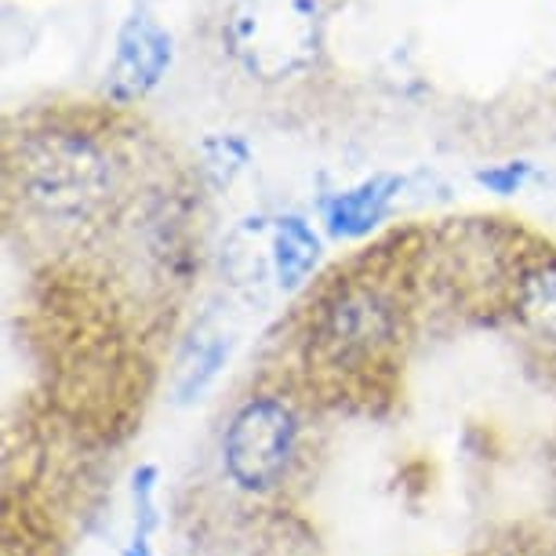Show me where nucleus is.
<instances>
[{
  "label": "nucleus",
  "mask_w": 556,
  "mask_h": 556,
  "mask_svg": "<svg viewBox=\"0 0 556 556\" xmlns=\"http://www.w3.org/2000/svg\"><path fill=\"white\" fill-rule=\"evenodd\" d=\"M317 0H233L226 15V45L258 80H288L320 55Z\"/></svg>",
  "instance_id": "f257e3e1"
},
{
  "label": "nucleus",
  "mask_w": 556,
  "mask_h": 556,
  "mask_svg": "<svg viewBox=\"0 0 556 556\" xmlns=\"http://www.w3.org/2000/svg\"><path fill=\"white\" fill-rule=\"evenodd\" d=\"M23 190L40 212L62 223L88 218L110 193V167L96 146L80 135L48 131L26 142L18 161Z\"/></svg>",
  "instance_id": "f03ea898"
},
{
  "label": "nucleus",
  "mask_w": 556,
  "mask_h": 556,
  "mask_svg": "<svg viewBox=\"0 0 556 556\" xmlns=\"http://www.w3.org/2000/svg\"><path fill=\"white\" fill-rule=\"evenodd\" d=\"M299 444L295 412L277 396H251L223 437L226 477L240 491H269L285 480Z\"/></svg>",
  "instance_id": "7ed1b4c3"
},
{
  "label": "nucleus",
  "mask_w": 556,
  "mask_h": 556,
  "mask_svg": "<svg viewBox=\"0 0 556 556\" xmlns=\"http://www.w3.org/2000/svg\"><path fill=\"white\" fill-rule=\"evenodd\" d=\"M396 334L393 306L375 288H345L324 302L309 334L313 356L331 371H356L379 361Z\"/></svg>",
  "instance_id": "20e7f679"
},
{
  "label": "nucleus",
  "mask_w": 556,
  "mask_h": 556,
  "mask_svg": "<svg viewBox=\"0 0 556 556\" xmlns=\"http://www.w3.org/2000/svg\"><path fill=\"white\" fill-rule=\"evenodd\" d=\"M172 66V37L150 15H131L121 26L117 51L106 70V96L117 102H135L161 84Z\"/></svg>",
  "instance_id": "39448f33"
},
{
  "label": "nucleus",
  "mask_w": 556,
  "mask_h": 556,
  "mask_svg": "<svg viewBox=\"0 0 556 556\" xmlns=\"http://www.w3.org/2000/svg\"><path fill=\"white\" fill-rule=\"evenodd\" d=\"M396 193H401V178L396 175H371V178H364L361 186H353V190L331 197L328 212H324L328 233L339 240L367 237L371 229L382 226L386 215H390Z\"/></svg>",
  "instance_id": "423d86ee"
},
{
  "label": "nucleus",
  "mask_w": 556,
  "mask_h": 556,
  "mask_svg": "<svg viewBox=\"0 0 556 556\" xmlns=\"http://www.w3.org/2000/svg\"><path fill=\"white\" fill-rule=\"evenodd\" d=\"M320 262V240L306 218L285 215L269 229V266L280 291H295L306 285L313 266Z\"/></svg>",
  "instance_id": "0eeeda50"
},
{
  "label": "nucleus",
  "mask_w": 556,
  "mask_h": 556,
  "mask_svg": "<svg viewBox=\"0 0 556 556\" xmlns=\"http://www.w3.org/2000/svg\"><path fill=\"white\" fill-rule=\"evenodd\" d=\"M229 361V334L223 331H197L190 345L178 356V371H175V401L178 404H193L207 393V386L218 379L223 364Z\"/></svg>",
  "instance_id": "6e6552de"
},
{
  "label": "nucleus",
  "mask_w": 556,
  "mask_h": 556,
  "mask_svg": "<svg viewBox=\"0 0 556 556\" xmlns=\"http://www.w3.org/2000/svg\"><path fill=\"white\" fill-rule=\"evenodd\" d=\"M517 317L534 339L556 350V258L528 269L517 285Z\"/></svg>",
  "instance_id": "1a4fd4ad"
},
{
  "label": "nucleus",
  "mask_w": 556,
  "mask_h": 556,
  "mask_svg": "<svg viewBox=\"0 0 556 556\" xmlns=\"http://www.w3.org/2000/svg\"><path fill=\"white\" fill-rule=\"evenodd\" d=\"M153 491H156V469L142 466L139 473L131 477V506H135V531H131V539H153V528H156Z\"/></svg>",
  "instance_id": "9d476101"
},
{
  "label": "nucleus",
  "mask_w": 556,
  "mask_h": 556,
  "mask_svg": "<svg viewBox=\"0 0 556 556\" xmlns=\"http://www.w3.org/2000/svg\"><path fill=\"white\" fill-rule=\"evenodd\" d=\"M204 156H207V172H212L215 178V186H229L233 182V175L244 167L248 161V150H244V142H237V139H229V135H223V139H212V142H204Z\"/></svg>",
  "instance_id": "9b49d317"
},
{
  "label": "nucleus",
  "mask_w": 556,
  "mask_h": 556,
  "mask_svg": "<svg viewBox=\"0 0 556 556\" xmlns=\"http://www.w3.org/2000/svg\"><path fill=\"white\" fill-rule=\"evenodd\" d=\"M528 178H531L528 161H509V164L488 167V172H477V182L484 186V190L498 193V197H513L523 182H528Z\"/></svg>",
  "instance_id": "f8f14e48"
},
{
  "label": "nucleus",
  "mask_w": 556,
  "mask_h": 556,
  "mask_svg": "<svg viewBox=\"0 0 556 556\" xmlns=\"http://www.w3.org/2000/svg\"><path fill=\"white\" fill-rule=\"evenodd\" d=\"M124 556H153L150 539H131V545L124 549Z\"/></svg>",
  "instance_id": "ddd939ff"
}]
</instances>
